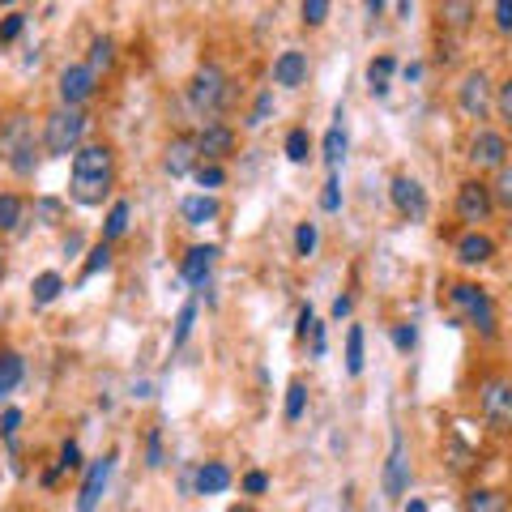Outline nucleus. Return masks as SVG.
Here are the masks:
<instances>
[{"label": "nucleus", "mask_w": 512, "mask_h": 512, "mask_svg": "<svg viewBox=\"0 0 512 512\" xmlns=\"http://www.w3.org/2000/svg\"><path fill=\"white\" fill-rule=\"evenodd\" d=\"M56 86H60V107H82L94 99V90H99V73H94L90 64H64Z\"/></svg>", "instance_id": "7"}, {"label": "nucleus", "mask_w": 512, "mask_h": 512, "mask_svg": "<svg viewBox=\"0 0 512 512\" xmlns=\"http://www.w3.org/2000/svg\"><path fill=\"white\" fill-rule=\"evenodd\" d=\"M466 512H508V495L495 487H474L466 495Z\"/></svg>", "instance_id": "22"}, {"label": "nucleus", "mask_w": 512, "mask_h": 512, "mask_svg": "<svg viewBox=\"0 0 512 512\" xmlns=\"http://www.w3.org/2000/svg\"><path fill=\"white\" fill-rule=\"evenodd\" d=\"M406 487H410V457H406L402 431H393V448H389V461H384V495L397 500V495H406Z\"/></svg>", "instance_id": "12"}, {"label": "nucleus", "mask_w": 512, "mask_h": 512, "mask_svg": "<svg viewBox=\"0 0 512 512\" xmlns=\"http://www.w3.org/2000/svg\"><path fill=\"white\" fill-rule=\"evenodd\" d=\"M201 150H197V137H175L171 146H167V158H163V167H167V175H175V180H180V175H188V171H197L201 163Z\"/></svg>", "instance_id": "15"}, {"label": "nucleus", "mask_w": 512, "mask_h": 512, "mask_svg": "<svg viewBox=\"0 0 512 512\" xmlns=\"http://www.w3.org/2000/svg\"><path fill=\"white\" fill-rule=\"evenodd\" d=\"M393 342H397V350H410L414 346V329L410 325H397L393 329Z\"/></svg>", "instance_id": "48"}, {"label": "nucleus", "mask_w": 512, "mask_h": 512, "mask_svg": "<svg viewBox=\"0 0 512 512\" xmlns=\"http://www.w3.org/2000/svg\"><path fill=\"white\" fill-rule=\"evenodd\" d=\"M308 82V56L303 52H282L278 60H274V86H286V90H295V86H303Z\"/></svg>", "instance_id": "16"}, {"label": "nucleus", "mask_w": 512, "mask_h": 512, "mask_svg": "<svg viewBox=\"0 0 512 512\" xmlns=\"http://www.w3.org/2000/svg\"><path fill=\"white\" fill-rule=\"evenodd\" d=\"M338 124L325 133V167L338 175V167H342V158H346V128H342V107H338V116H333Z\"/></svg>", "instance_id": "21"}, {"label": "nucleus", "mask_w": 512, "mask_h": 512, "mask_svg": "<svg viewBox=\"0 0 512 512\" xmlns=\"http://www.w3.org/2000/svg\"><path fill=\"white\" fill-rule=\"evenodd\" d=\"M86 128H90V116L82 107H56L52 116L43 124V150L52 158H69L82 150L86 141Z\"/></svg>", "instance_id": "2"}, {"label": "nucleus", "mask_w": 512, "mask_h": 512, "mask_svg": "<svg viewBox=\"0 0 512 512\" xmlns=\"http://www.w3.org/2000/svg\"><path fill=\"white\" fill-rule=\"evenodd\" d=\"M22 214H26V201L18 197V192H0V235L18 231Z\"/></svg>", "instance_id": "24"}, {"label": "nucleus", "mask_w": 512, "mask_h": 512, "mask_svg": "<svg viewBox=\"0 0 512 512\" xmlns=\"http://www.w3.org/2000/svg\"><path fill=\"white\" fill-rule=\"evenodd\" d=\"M214 261H218V248H214V244L192 248V252L184 256V282H188V286H205V278H210Z\"/></svg>", "instance_id": "18"}, {"label": "nucleus", "mask_w": 512, "mask_h": 512, "mask_svg": "<svg viewBox=\"0 0 512 512\" xmlns=\"http://www.w3.org/2000/svg\"><path fill=\"white\" fill-rule=\"evenodd\" d=\"M197 184L201 188H222V184H227V171H222L218 163H201L197 167Z\"/></svg>", "instance_id": "36"}, {"label": "nucleus", "mask_w": 512, "mask_h": 512, "mask_svg": "<svg viewBox=\"0 0 512 512\" xmlns=\"http://www.w3.org/2000/svg\"><path fill=\"white\" fill-rule=\"evenodd\" d=\"M0 282H5V248H0Z\"/></svg>", "instance_id": "52"}, {"label": "nucleus", "mask_w": 512, "mask_h": 512, "mask_svg": "<svg viewBox=\"0 0 512 512\" xmlns=\"http://www.w3.org/2000/svg\"><path fill=\"white\" fill-rule=\"evenodd\" d=\"M86 64H90L94 73H111V64H116V43H111L107 35H99V39L90 43V60Z\"/></svg>", "instance_id": "26"}, {"label": "nucleus", "mask_w": 512, "mask_h": 512, "mask_svg": "<svg viewBox=\"0 0 512 512\" xmlns=\"http://www.w3.org/2000/svg\"><path fill=\"white\" fill-rule=\"evenodd\" d=\"M111 461H116V453L99 457V461H94V466L86 470V483H82V491H77V512H94V508H99L103 491H107V478H111Z\"/></svg>", "instance_id": "13"}, {"label": "nucleus", "mask_w": 512, "mask_h": 512, "mask_svg": "<svg viewBox=\"0 0 512 512\" xmlns=\"http://www.w3.org/2000/svg\"><path fill=\"white\" fill-rule=\"evenodd\" d=\"M393 73H397V60L393 56H376L372 64H367V90H372V94H389Z\"/></svg>", "instance_id": "23"}, {"label": "nucleus", "mask_w": 512, "mask_h": 512, "mask_svg": "<svg viewBox=\"0 0 512 512\" xmlns=\"http://www.w3.org/2000/svg\"><path fill=\"white\" fill-rule=\"evenodd\" d=\"M495 214V197H491V184L483 180H466L457 188V218L470 222V227L478 231V222H487Z\"/></svg>", "instance_id": "8"}, {"label": "nucleus", "mask_w": 512, "mask_h": 512, "mask_svg": "<svg viewBox=\"0 0 512 512\" xmlns=\"http://www.w3.org/2000/svg\"><path fill=\"white\" fill-rule=\"evenodd\" d=\"M22 372H26V367H22V355H13V350H5V355H0V397L18 389Z\"/></svg>", "instance_id": "25"}, {"label": "nucleus", "mask_w": 512, "mask_h": 512, "mask_svg": "<svg viewBox=\"0 0 512 512\" xmlns=\"http://www.w3.org/2000/svg\"><path fill=\"white\" fill-rule=\"evenodd\" d=\"M35 210L47 218V227H56V218H60V201H39Z\"/></svg>", "instance_id": "49"}, {"label": "nucleus", "mask_w": 512, "mask_h": 512, "mask_svg": "<svg viewBox=\"0 0 512 512\" xmlns=\"http://www.w3.org/2000/svg\"><path fill=\"white\" fill-rule=\"evenodd\" d=\"M77 466H82V453H77V444L69 440V444H64V448H60V461H56V474H60V470H77Z\"/></svg>", "instance_id": "40"}, {"label": "nucleus", "mask_w": 512, "mask_h": 512, "mask_svg": "<svg viewBox=\"0 0 512 512\" xmlns=\"http://www.w3.org/2000/svg\"><path fill=\"white\" fill-rule=\"evenodd\" d=\"M269 487V474H261V470H252V474H244V491L248 495H261Z\"/></svg>", "instance_id": "45"}, {"label": "nucleus", "mask_w": 512, "mask_h": 512, "mask_svg": "<svg viewBox=\"0 0 512 512\" xmlns=\"http://www.w3.org/2000/svg\"><path fill=\"white\" fill-rule=\"evenodd\" d=\"M60 291H64V278L47 269V274H39V278H35V286H30V299H35L39 308H43V303H52Z\"/></svg>", "instance_id": "27"}, {"label": "nucleus", "mask_w": 512, "mask_h": 512, "mask_svg": "<svg viewBox=\"0 0 512 512\" xmlns=\"http://www.w3.org/2000/svg\"><path fill=\"white\" fill-rule=\"evenodd\" d=\"M320 210H325V214H338L342 210V184H338V175H329L325 192H320Z\"/></svg>", "instance_id": "33"}, {"label": "nucleus", "mask_w": 512, "mask_h": 512, "mask_svg": "<svg viewBox=\"0 0 512 512\" xmlns=\"http://www.w3.org/2000/svg\"><path fill=\"white\" fill-rule=\"evenodd\" d=\"M303 26H325V18H329V5L325 0H303Z\"/></svg>", "instance_id": "37"}, {"label": "nucleus", "mask_w": 512, "mask_h": 512, "mask_svg": "<svg viewBox=\"0 0 512 512\" xmlns=\"http://www.w3.org/2000/svg\"><path fill=\"white\" fill-rule=\"evenodd\" d=\"M333 316H350V295H338V299H333Z\"/></svg>", "instance_id": "50"}, {"label": "nucleus", "mask_w": 512, "mask_h": 512, "mask_svg": "<svg viewBox=\"0 0 512 512\" xmlns=\"http://www.w3.org/2000/svg\"><path fill=\"white\" fill-rule=\"evenodd\" d=\"M18 427H22V410H5V419H0V436L13 440L18 436Z\"/></svg>", "instance_id": "43"}, {"label": "nucleus", "mask_w": 512, "mask_h": 512, "mask_svg": "<svg viewBox=\"0 0 512 512\" xmlns=\"http://www.w3.org/2000/svg\"><path fill=\"white\" fill-rule=\"evenodd\" d=\"M0 154L9 158V167L18 175H35L39 167V146H35V128L26 116H9L5 133H0Z\"/></svg>", "instance_id": "4"}, {"label": "nucleus", "mask_w": 512, "mask_h": 512, "mask_svg": "<svg viewBox=\"0 0 512 512\" xmlns=\"http://www.w3.org/2000/svg\"><path fill=\"white\" fill-rule=\"evenodd\" d=\"M231 487V470L222 466V461H205V466L197 470V491L201 495H222Z\"/></svg>", "instance_id": "20"}, {"label": "nucleus", "mask_w": 512, "mask_h": 512, "mask_svg": "<svg viewBox=\"0 0 512 512\" xmlns=\"http://www.w3.org/2000/svg\"><path fill=\"white\" fill-rule=\"evenodd\" d=\"M26 30V13H9L5 22H0V43H13Z\"/></svg>", "instance_id": "39"}, {"label": "nucleus", "mask_w": 512, "mask_h": 512, "mask_svg": "<svg viewBox=\"0 0 512 512\" xmlns=\"http://www.w3.org/2000/svg\"><path fill=\"white\" fill-rule=\"evenodd\" d=\"M303 406H308V389H303L299 380H291V389H286V423H299Z\"/></svg>", "instance_id": "32"}, {"label": "nucleus", "mask_w": 512, "mask_h": 512, "mask_svg": "<svg viewBox=\"0 0 512 512\" xmlns=\"http://www.w3.org/2000/svg\"><path fill=\"white\" fill-rule=\"evenodd\" d=\"M457 103H461V111H466V116H474V120H483L487 111H491V82H487L483 69H474V73L461 77Z\"/></svg>", "instance_id": "11"}, {"label": "nucleus", "mask_w": 512, "mask_h": 512, "mask_svg": "<svg viewBox=\"0 0 512 512\" xmlns=\"http://www.w3.org/2000/svg\"><path fill=\"white\" fill-rule=\"evenodd\" d=\"M491 197H495V205H504V210H512V163H504L500 171H495V180H491Z\"/></svg>", "instance_id": "31"}, {"label": "nucleus", "mask_w": 512, "mask_h": 512, "mask_svg": "<svg viewBox=\"0 0 512 512\" xmlns=\"http://www.w3.org/2000/svg\"><path fill=\"white\" fill-rule=\"evenodd\" d=\"M389 197H393V205H397V214L410 218V222H419V218L427 214V192H423V184L414 180V175H393Z\"/></svg>", "instance_id": "10"}, {"label": "nucleus", "mask_w": 512, "mask_h": 512, "mask_svg": "<svg viewBox=\"0 0 512 512\" xmlns=\"http://www.w3.org/2000/svg\"><path fill=\"white\" fill-rule=\"evenodd\" d=\"M346 372L350 376L363 372V329L359 325H350V333H346Z\"/></svg>", "instance_id": "29"}, {"label": "nucleus", "mask_w": 512, "mask_h": 512, "mask_svg": "<svg viewBox=\"0 0 512 512\" xmlns=\"http://www.w3.org/2000/svg\"><path fill=\"white\" fill-rule=\"evenodd\" d=\"M495 107H500V116L512 124V77H508V82L500 86V99H495Z\"/></svg>", "instance_id": "44"}, {"label": "nucleus", "mask_w": 512, "mask_h": 512, "mask_svg": "<svg viewBox=\"0 0 512 512\" xmlns=\"http://www.w3.org/2000/svg\"><path fill=\"white\" fill-rule=\"evenodd\" d=\"M478 406H483V419L495 431H512V380L508 376H491L478 389Z\"/></svg>", "instance_id": "6"}, {"label": "nucleus", "mask_w": 512, "mask_h": 512, "mask_svg": "<svg viewBox=\"0 0 512 512\" xmlns=\"http://www.w3.org/2000/svg\"><path fill=\"white\" fill-rule=\"evenodd\" d=\"M308 154H312L308 128H291V137H286V158H291V163H308Z\"/></svg>", "instance_id": "30"}, {"label": "nucleus", "mask_w": 512, "mask_h": 512, "mask_svg": "<svg viewBox=\"0 0 512 512\" xmlns=\"http://www.w3.org/2000/svg\"><path fill=\"white\" fill-rule=\"evenodd\" d=\"M470 163L478 171H500L508 163V137L495 133V128H478V133L470 137Z\"/></svg>", "instance_id": "9"}, {"label": "nucleus", "mask_w": 512, "mask_h": 512, "mask_svg": "<svg viewBox=\"0 0 512 512\" xmlns=\"http://www.w3.org/2000/svg\"><path fill=\"white\" fill-rule=\"evenodd\" d=\"M231 512H252V508H248V504H235V508H231Z\"/></svg>", "instance_id": "53"}, {"label": "nucleus", "mask_w": 512, "mask_h": 512, "mask_svg": "<svg viewBox=\"0 0 512 512\" xmlns=\"http://www.w3.org/2000/svg\"><path fill=\"white\" fill-rule=\"evenodd\" d=\"M180 210H184V218L192 222V227H205V222L218 218L222 205H218V197H210V192H197V197H184Z\"/></svg>", "instance_id": "19"}, {"label": "nucleus", "mask_w": 512, "mask_h": 512, "mask_svg": "<svg viewBox=\"0 0 512 512\" xmlns=\"http://www.w3.org/2000/svg\"><path fill=\"white\" fill-rule=\"evenodd\" d=\"M128 214H133V205L128 201H116L107 214V227H103V244H111V239H120L128 231Z\"/></svg>", "instance_id": "28"}, {"label": "nucleus", "mask_w": 512, "mask_h": 512, "mask_svg": "<svg viewBox=\"0 0 512 512\" xmlns=\"http://www.w3.org/2000/svg\"><path fill=\"white\" fill-rule=\"evenodd\" d=\"M188 103L197 116H214V111L227 103V73L218 64H201L188 82Z\"/></svg>", "instance_id": "5"}, {"label": "nucleus", "mask_w": 512, "mask_h": 512, "mask_svg": "<svg viewBox=\"0 0 512 512\" xmlns=\"http://www.w3.org/2000/svg\"><path fill=\"white\" fill-rule=\"evenodd\" d=\"M491 256H495V239L491 235H483V231H466V235H461L457 239V261L461 265H487L491 261Z\"/></svg>", "instance_id": "17"}, {"label": "nucleus", "mask_w": 512, "mask_h": 512, "mask_svg": "<svg viewBox=\"0 0 512 512\" xmlns=\"http://www.w3.org/2000/svg\"><path fill=\"white\" fill-rule=\"evenodd\" d=\"M448 303H453V312L466 320V325H474L483 338H495V303L483 286H474V282L448 286Z\"/></svg>", "instance_id": "3"}, {"label": "nucleus", "mask_w": 512, "mask_h": 512, "mask_svg": "<svg viewBox=\"0 0 512 512\" xmlns=\"http://www.w3.org/2000/svg\"><path fill=\"white\" fill-rule=\"evenodd\" d=\"M295 252L299 256L316 252V222H299V227H295Z\"/></svg>", "instance_id": "34"}, {"label": "nucleus", "mask_w": 512, "mask_h": 512, "mask_svg": "<svg viewBox=\"0 0 512 512\" xmlns=\"http://www.w3.org/2000/svg\"><path fill=\"white\" fill-rule=\"evenodd\" d=\"M197 150H201V163H218L235 150V133L227 124H205L197 133Z\"/></svg>", "instance_id": "14"}, {"label": "nucleus", "mask_w": 512, "mask_h": 512, "mask_svg": "<svg viewBox=\"0 0 512 512\" xmlns=\"http://www.w3.org/2000/svg\"><path fill=\"white\" fill-rule=\"evenodd\" d=\"M150 466L158 470V466H163V431H150Z\"/></svg>", "instance_id": "47"}, {"label": "nucleus", "mask_w": 512, "mask_h": 512, "mask_svg": "<svg viewBox=\"0 0 512 512\" xmlns=\"http://www.w3.org/2000/svg\"><path fill=\"white\" fill-rule=\"evenodd\" d=\"M495 26L512 30V0H495Z\"/></svg>", "instance_id": "46"}, {"label": "nucleus", "mask_w": 512, "mask_h": 512, "mask_svg": "<svg viewBox=\"0 0 512 512\" xmlns=\"http://www.w3.org/2000/svg\"><path fill=\"white\" fill-rule=\"evenodd\" d=\"M269 107H274V90H265V94H261V99H256V107H252V120H248V124H252V128H256V124H265V116H269Z\"/></svg>", "instance_id": "42"}, {"label": "nucleus", "mask_w": 512, "mask_h": 512, "mask_svg": "<svg viewBox=\"0 0 512 512\" xmlns=\"http://www.w3.org/2000/svg\"><path fill=\"white\" fill-rule=\"evenodd\" d=\"M406 512H427V504H423V500H410V504H406Z\"/></svg>", "instance_id": "51"}, {"label": "nucleus", "mask_w": 512, "mask_h": 512, "mask_svg": "<svg viewBox=\"0 0 512 512\" xmlns=\"http://www.w3.org/2000/svg\"><path fill=\"white\" fill-rule=\"evenodd\" d=\"M192 320H197V303H184V312H180V320H175V346H184L188 342V333H192Z\"/></svg>", "instance_id": "35"}, {"label": "nucleus", "mask_w": 512, "mask_h": 512, "mask_svg": "<svg viewBox=\"0 0 512 512\" xmlns=\"http://www.w3.org/2000/svg\"><path fill=\"white\" fill-rule=\"evenodd\" d=\"M107 265H111V244H99V248L90 252L86 269H82V282H86V278H94V274H99V269H107Z\"/></svg>", "instance_id": "38"}, {"label": "nucleus", "mask_w": 512, "mask_h": 512, "mask_svg": "<svg viewBox=\"0 0 512 512\" xmlns=\"http://www.w3.org/2000/svg\"><path fill=\"white\" fill-rule=\"evenodd\" d=\"M470 13H474V5H466V0H457V5H444V18L453 22V26H466Z\"/></svg>", "instance_id": "41"}, {"label": "nucleus", "mask_w": 512, "mask_h": 512, "mask_svg": "<svg viewBox=\"0 0 512 512\" xmlns=\"http://www.w3.org/2000/svg\"><path fill=\"white\" fill-rule=\"evenodd\" d=\"M111 184H116V150L107 141H90L73 154V175H69V197L77 205H103Z\"/></svg>", "instance_id": "1"}]
</instances>
